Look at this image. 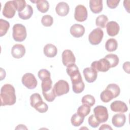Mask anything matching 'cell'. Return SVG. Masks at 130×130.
<instances>
[{
	"mask_svg": "<svg viewBox=\"0 0 130 130\" xmlns=\"http://www.w3.org/2000/svg\"><path fill=\"white\" fill-rule=\"evenodd\" d=\"M0 97L2 106L14 105L16 101L14 87L10 84L4 85L1 89Z\"/></svg>",
	"mask_w": 130,
	"mask_h": 130,
	"instance_id": "obj_1",
	"label": "cell"
},
{
	"mask_svg": "<svg viewBox=\"0 0 130 130\" xmlns=\"http://www.w3.org/2000/svg\"><path fill=\"white\" fill-rule=\"evenodd\" d=\"M13 39L16 42H22L26 38L27 33L25 27L20 23L14 25L12 28Z\"/></svg>",
	"mask_w": 130,
	"mask_h": 130,
	"instance_id": "obj_2",
	"label": "cell"
},
{
	"mask_svg": "<svg viewBox=\"0 0 130 130\" xmlns=\"http://www.w3.org/2000/svg\"><path fill=\"white\" fill-rule=\"evenodd\" d=\"M66 71L68 75L71 78L72 84L82 81L79 69L75 63H72L67 66Z\"/></svg>",
	"mask_w": 130,
	"mask_h": 130,
	"instance_id": "obj_3",
	"label": "cell"
},
{
	"mask_svg": "<svg viewBox=\"0 0 130 130\" xmlns=\"http://www.w3.org/2000/svg\"><path fill=\"white\" fill-rule=\"evenodd\" d=\"M94 115L98 121L104 123L107 121L109 117L107 108L103 106H98L93 109Z\"/></svg>",
	"mask_w": 130,
	"mask_h": 130,
	"instance_id": "obj_4",
	"label": "cell"
},
{
	"mask_svg": "<svg viewBox=\"0 0 130 130\" xmlns=\"http://www.w3.org/2000/svg\"><path fill=\"white\" fill-rule=\"evenodd\" d=\"M53 89L56 96H60L68 93L70 87L66 81L59 80L54 84Z\"/></svg>",
	"mask_w": 130,
	"mask_h": 130,
	"instance_id": "obj_5",
	"label": "cell"
},
{
	"mask_svg": "<svg viewBox=\"0 0 130 130\" xmlns=\"http://www.w3.org/2000/svg\"><path fill=\"white\" fill-rule=\"evenodd\" d=\"M104 36V32L100 28L93 29L88 36V41L93 45L99 44L102 41Z\"/></svg>",
	"mask_w": 130,
	"mask_h": 130,
	"instance_id": "obj_6",
	"label": "cell"
},
{
	"mask_svg": "<svg viewBox=\"0 0 130 130\" xmlns=\"http://www.w3.org/2000/svg\"><path fill=\"white\" fill-rule=\"evenodd\" d=\"M21 81L23 85L29 89L35 88L38 84L35 76L30 73H27L23 75Z\"/></svg>",
	"mask_w": 130,
	"mask_h": 130,
	"instance_id": "obj_7",
	"label": "cell"
},
{
	"mask_svg": "<svg viewBox=\"0 0 130 130\" xmlns=\"http://www.w3.org/2000/svg\"><path fill=\"white\" fill-rule=\"evenodd\" d=\"M91 67L97 72H106L110 69V66L108 61L105 58H103L92 62L91 64Z\"/></svg>",
	"mask_w": 130,
	"mask_h": 130,
	"instance_id": "obj_8",
	"label": "cell"
},
{
	"mask_svg": "<svg viewBox=\"0 0 130 130\" xmlns=\"http://www.w3.org/2000/svg\"><path fill=\"white\" fill-rule=\"evenodd\" d=\"M88 13L86 8L82 5H79L75 8L74 18L79 22H83L87 18Z\"/></svg>",
	"mask_w": 130,
	"mask_h": 130,
	"instance_id": "obj_9",
	"label": "cell"
},
{
	"mask_svg": "<svg viewBox=\"0 0 130 130\" xmlns=\"http://www.w3.org/2000/svg\"><path fill=\"white\" fill-rule=\"evenodd\" d=\"M16 8L13 1H8L5 4L3 10V15L7 18H13L16 13Z\"/></svg>",
	"mask_w": 130,
	"mask_h": 130,
	"instance_id": "obj_10",
	"label": "cell"
},
{
	"mask_svg": "<svg viewBox=\"0 0 130 130\" xmlns=\"http://www.w3.org/2000/svg\"><path fill=\"white\" fill-rule=\"evenodd\" d=\"M62 62L64 66H68L72 63H75L76 58L73 52L70 50H65L62 53Z\"/></svg>",
	"mask_w": 130,
	"mask_h": 130,
	"instance_id": "obj_11",
	"label": "cell"
},
{
	"mask_svg": "<svg viewBox=\"0 0 130 130\" xmlns=\"http://www.w3.org/2000/svg\"><path fill=\"white\" fill-rule=\"evenodd\" d=\"M83 73L85 80L88 83L94 82L98 76V72L91 67H87L83 70Z\"/></svg>",
	"mask_w": 130,
	"mask_h": 130,
	"instance_id": "obj_12",
	"label": "cell"
},
{
	"mask_svg": "<svg viewBox=\"0 0 130 130\" xmlns=\"http://www.w3.org/2000/svg\"><path fill=\"white\" fill-rule=\"evenodd\" d=\"M110 108L112 111L115 112L125 113L127 111L128 108L126 104L121 101H115L110 105Z\"/></svg>",
	"mask_w": 130,
	"mask_h": 130,
	"instance_id": "obj_13",
	"label": "cell"
},
{
	"mask_svg": "<svg viewBox=\"0 0 130 130\" xmlns=\"http://www.w3.org/2000/svg\"><path fill=\"white\" fill-rule=\"evenodd\" d=\"M25 53V47L20 44L14 45L11 49V54L14 58H22Z\"/></svg>",
	"mask_w": 130,
	"mask_h": 130,
	"instance_id": "obj_14",
	"label": "cell"
},
{
	"mask_svg": "<svg viewBox=\"0 0 130 130\" xmlns=\"http://www.w3.org/2000/svg\"><path fill=\"white\" fill-rule=\"evenodd\" d=\"M106 26L107 34L111 37H114L117 35L120 30L119 25L116 21H110L107 23Z\"/></svg>",
	"mask_w": 130,
	"mask_h": 130,
	"instance_id": "obj_15",
	"label": "cell"
},
{
	"mask_svg": "<svg viewBox=\"0 0 130 130\" xmlns=\"http://www.w3.org/2000/svg\"><path fill=\"white\" fill-rule=\"evenodd\" d=\"M70 31L73 37L80 38L82 37L84 34L85 28L82 25L76 23L71 26Z\"/></svg>",
	"mask_w": 130,
	"mask_h": 130,
	"instance_id": "obj_16",
	"label": "cell"
},
{
	"mask_svg": "<svg viewBox=\"0 0 130 130\" xmlns=\"http://www.w3.org/2000/svg\"><path fill=\"white\" fill-rule=\"evenodd\" d=\"M126 121V116L124 114H116L113 116L112 123L116 127H121L124 125Z\"/></svg>",
	"mask_w": 130,
	"mask_h": 130,
	"instance_id": "obj_17",
	"label": "cell"
},
{
	"mask_svg": "<svg viewBox=\"0 0 130 130\" xmlns=\"http://www.w3.org/2000/svg\"><path fill=\"white\" fill-rule=\"evenodd\" d=\"M70 11V7L68 4L63 2H59L57 4L55 8L56 13L60 16H65L67 15Z\"/></svg>",
	"mask_w": 130,
	"mask_h": 130,
	"instance_id": "obj_18",
	"label": "cell"
},
{
	"mask_svg": "<svg viewBox=\"0 0 130 130\" xmlns=\"http://www.w3.org/2000/svg\"><path fill=\"white\" fill-rule=\"evenodd\" d=\"M44 103L41 95L38 93H33L30 96V105L36 110L40 107Z\"/></svg>",
	"mask_w": 130,
	"mask_h": 130,
	"instance_id": "obj_19",
	"label": "cell"
},
{
	"mask_svg": "<svg viewBox=\"0 0 130 130\" xmlns=\"http://www.w3.org/2000/svg\"><path fill=\"white\" fill-rule=\"evenodd\" d=\"M43 52L45 55L47 57L52 58L56 55L57 53V49L55 45L52 44H47L44 46Z\"/></svg>",
	"mask_w": 130,
	"mask_h": 130,
	"instance_id": "obj_20",
	"label": "cell"
},
{
	"mask_svg": "<svg viewBox=\"0 0 130 130\" xmlns=\"http://www.w3.org/2000/svg\"><path fill=\"white\" fill-rule=\"evenodd\" d=\"M89 7L91 12L94 14L100 13L103 10L102 0H90Z\"/></svg>",
	"mask_w": 130,
	"mask_h": 130,
	"instance_id": "obj_21",
	"label": "cell"
},
{
	"mask_svg": "<svg viewBox=\"0 0 130 130\" xmlns=\"http://www.w3.org/2000/svg\"><path fill=\"white\" fill-rule=\"evenodd\" d=\"M115 98L116 97L114 93L107 87L100 94V99L104 103H108Z\"/></svg>",
	"mask_w": 130,
	"mask_h": 130,
	"instance_id": "obj_22",
	"label": "cell"
},
{
	"mask_svg": "<svg viewBox=\"0 0 130 130\" xmlns=\"http://www.w3.org/2000/svg\"><path fill=\"white\" fill-rule=\"evenodd\" d=\"M30 2L36 3L37 9L42 13L47 12L49 10V4L48 1L46 0H37L36 1H30Z\"/></svg>",
	"mask_w": 130,
	"mask_h": 130,
	"instance_id": "obj_23",
	"label": "cell"
},
{
	"mask_svg": "<svg viewBox=\"0 0 130 130\" xmlns=\"http://www.w3.org/2000/svg\"><path fill=\"white\" fill-rule=\"evenodd\" d=\"M33 14V9L32 7L29 5H27L24 9L20 12H18L19 18L23 20L29 19Z\"/></svg>",
	"mask_w": 130,
	"mask_h": 130,
	"instance_id": "obj_24",
	"label": "cell"
},
{
	"mask_svg": "<svg viewBox=\"0 0 130 130\" xmlns=\"http://www.w3.org/2000/svg\"><path fill=\"white\" fill-rule=\"evenodd\" d=\"M118 47V43L116 39L110 38L108 39L105 44V48L109 52L115 51Z\"/></svg>",
	"mask_w": 130,
	"mask_h": 130,
	"instance_id": "obj_25",
	"label": "cell"
},
{
	"mask_svg": "<svg viewBox=\"0 0 130 130\" xmlns=\"http://www.w3.org/2000/svg\"><path fill=\"white\" fill-rule=\"evenodd\" d=\"M104 58L106 59L109 62L110 68L115 67L119 63V58L116 54H109L106 55Z\"/></svg>",
	"mask_w": 130,
	"mask_h": 130,
	"instance_id": "obj_26",
	"label": "cell"
},
{
	"mask_svg": "<svg viewBox=\"0 0 130 130\" xmlns=\"http://www.w3.org/2000/svg\"><path fill=\"white\" fill-rule=\"evenodd\" d=\"M91 110L90 107L86 104H83L80 106L77 109V113L80 116L84 117L88 115Z\"/></svg>",
	"mask_w": 130,
	"mask_h": 130,
	"instance_id": "obj_27",
	"label": "cell"
},
{
	"mask_svg": "<svg viewBox=\"0 0 130 130\" xmlns=\"http://www.w3.org/2000/svg\"><path fill=\"white\" fill-rule=\"evenodd\" d=\"M108 21V17L105 15H101L98 16L95 20V24L96 26L101 28H105Z\"/></svg>",
	"mask_w": 130,
	"mask_h": 130,
	"instance_id": "obj_28",
	"label": "cell"
},
{
	"mask_svg": "<svg viewBox=\"0 0 130 130\" xmlns=\"http://www.w3.org/2000/svg\"><path fill=\"white\" fill-rule=\"evenodd\" d=\"M84 117L80 116L77 113L73 114L71 117V121L72 124L74 126H79L82 124Z\"/></svg>",
	"mask_w": 130,
	"mask_h": 130,
	"instance_id": "obj_29",
	"label": "cell"
},
{
	"mask_svg": "<svg viewBox=\"0 0 130 130\" xmlns=\"http://www.w3.org/2000/svg\"><path fill=\"white\" fill-rule=\"evenodd\" d=\"M10 27L8 21L3 19H0V36L2 37L6 34Z\"/></svg>",
	"mask_w": 130,
	"mask_h": 130,
	"instance_id": "obj_30",
	"label": "cell"
},
{
	"mask_svg": "<svg viewBox=\"0 0 130 130\" xmlns=\"http://www.w3.org/2000/svg\"><path fill=\"white\" fill-rule=\"evenodd\" d=\"M52 82L51 78H47L42 80V84H41L42 91L47 92L50 90L52 88Z\"/></svg>",
	"mask_w": 130,
	"mask_h": 130,
	"instance_id": "obj_31",
	"label": "cell"
},
{
	"mask_svg": "<svg viewBox=\"0 0 130 130\" xmlns=\"http://www.w3.org/2000/svg\"><path fill=\"white\" fill-rule=\"evenodd\" d=\"M81 102L83 104H86L90 107H92L94 105L95 100L92 95L90 94H86L83 96Z\"/></svg>",
	"mask_w": 130,
	"mask_h": 130,
	"instance_id": "obj_32",
	"label": "cell"
},
{
	"mask_svg": "<svg viewBox=\"0 0 130 130\" xmlns=\"http://www.w3.org/2000/svg\"><path fill=\"white\" fill-rule=\"evenodd\" d=\"M42 93H43V95L45 99L49 102H53L56 96V95L54 92L53 88H52L50 90H49L48 91H47V92H43L42 91Z\"/></svg>",
	"mask_w": 130,
	"mask_h": 130,
	"instance_id": "obj_33",
	"label": "cell"
},
{
	"mask_svg": "<svg viewBox=\"0 0 130 130\" xmlns=\"http://www.w3.org/2000/svg\"><path fill=\"white\" fill-rule=\"evenodd\" d=\"M13 2L15 6V7L16 8V10L18 12L22 11L27 5L25 1H24V0H19V1L15 0V1H13Z\"/></svg>",
	"mask_w": 130,
	"mask_h": 130,
	"instance_id": "obj_34",
	"label": "cell"
},
{
	"mask_svg": "<svg viewBox=\"0 0 130 130\" xmlns=\"http://www.w3.org/2000/svg\"><path fill=\"white\" fill-rule=\"evenodd\" d=\"M85 88V85L82 81L72 84L73 91L76 93H80L82 92Z\"/></svg>",
	"mask_w": 130,
	"mask_h": 130,
	"instance_id": "obj_35",
	"label": "cell"
},
{
	"mask_svg": "<svg viewBox=\"0 0 130 130\" xmlns=\"http://www.w3.org/2000/svg\"><path fill=\"white\" fill-rule=\"evenodd\" d=\"M41 22L43 25L49 27L52 25L53 23V17L49 15H46L42 17L41 19Z\"/></svg>",
	"mask_w": 130,
	"mask_h": 130,
	"instance_id": "obj_36",
	"label": "cell"
},
{
	"mask_svg": "<svg viewBox=\"0 0 130 130\" xmlns=\"http://www.w3.org/2000/svg\"><path fill=\"white\" fill-rule=\"evenodd\" d=\"M38 77L39 78V79L42 81L45 79L50 78L51 75H50V73L49 71L47 70L46 69H43L40 70L38 72Z\"/></svg>",
	"mask_w": 130,
	"mask_h": 130,
	"instance_id": "obj_37",
	"label": "cell"
},
{
	"mask_svg": "<svg viewBox=\"0 0 130 130\" xmlns=\"http://www.w3.org/2000/svg\"><path fill=\"white\" fill-rule=\"evenodd\" d=\"M88 121L89 125L91 127L93 128L97 127L100 124V123L98 121V120L95 117L94 114H92L89 117Z\"/></svg>",
	"mask_w": 130,
	"mask_h": 130,
	"instance_id": "obj_38",
	"label": "cell"
},
{
	"mask_svg": "<svg viewBox=\"0 0 130 130\" xmlns=\"http://www.w3.org/2000/svg\"><path fill=\"white\" fill-rule=\"evenodd\" d=\"M119 2V0H107V5L110 9H115L118 5Z\"/></svg>",
	"mask_w": 130,
	"mask_h": 130,
	"instance_id": "obj_39",
	"label": "cell"
},
{
	"mask_svg": "<svg viewBox=\"0 0 130 130\" xmlns=\"http://www.w3.org/2000/svg\"><path fill=\"white\" fill-rule=\"evenodd\" d=\"M123 69L125 72L129 74V62L128 61L125 62L123 64Z\"/></svg>",
	"mask_w": 130,
	"mask_h": 130,
	"instance_id": "obj_40",
	"label": "cell"
},
{
	"mask_svg": "<svg viewBox=\"0 0 130 130\" xmlns=\"http://www.w3.org/2000/svg\"><path fill=\"white\" fill-rule=\"evenodd\" d=\"M99 129H112V128L110 126V125L108 124H103L99 128Z\"/></svg>",
	"mask_w": 130,
	"mask_h": 130,
	"instance_id": "obj_41",
	"label": "cell"
}]
</instances>
